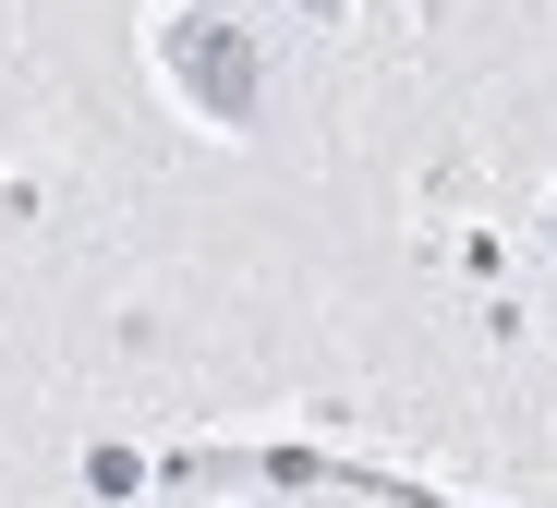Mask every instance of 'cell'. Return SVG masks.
<instances>
[{"label": "cell", "mask_w": 557, "mask_h": 508, "mask_svg": "<svg viewBox=\"0 0 557 508\" xmlns=\"http://www.w3.org/2000/svg\"><path fill=\"white\" fill-rule=\"evenodd\" d=\"M292 13H315V25H339V0H292Z\"/></svg>", "instance_id": "7a4b0ae2"}, {"label": "cell", "mask_w": 557, "mask_h": 508, "mask_svg": "<svg viewBox=\"0 0 557 508\" xmlns=\"http://www.w3.org/2000/svg\"><path fill=\"white\" fill-rule=\"evenodd\" d=\"M158 73L182 85V110H195V122H219V134H243L255 122V49L219 25V13H195V0H170V13H158Z\"/></svg>", "instance_id": "6da1fadb"}]
</instances>
